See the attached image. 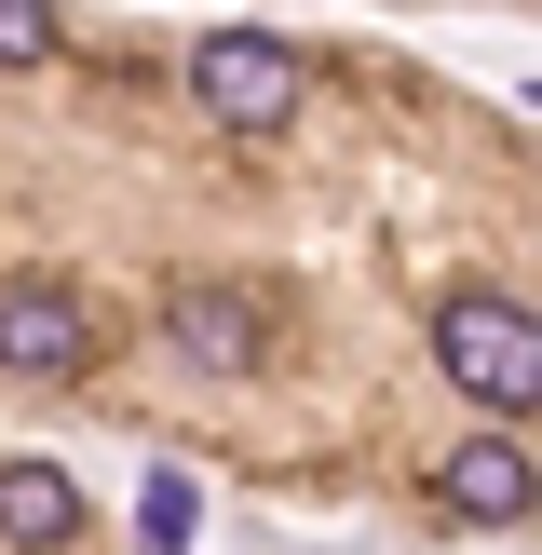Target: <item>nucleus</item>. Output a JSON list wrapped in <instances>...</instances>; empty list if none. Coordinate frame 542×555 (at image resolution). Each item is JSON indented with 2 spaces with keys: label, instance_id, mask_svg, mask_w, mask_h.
Here are the masks:
<instances>
[{
  "label": "nucleus",
  "instance_id": "2",
  "mask_svg": "<svg viewBox=\"0 0 542 555\" xmlns=\"http://www.w3.org/2000/svg\"><path fill=\"white\" fill-rule=\"evenodd\" d=\"M190 95H204V122L271 135L298 108V41H271V27H204V41H190Z\"/></svg>",
  "mask_w": 542,
  "mask_h": 555
},
{
  "label": "nucleus",
  "instance_id": "4",
  "mask_svg": "<svg viewBox=\"0 0 542 555\" xmlns=\"http://www.w3.org/2000/svg\"><path fill=\"white\" fill-rule=\"evenodd\" d=\"M81 352H95V325L68 285H0V379H68Z\"/></svg>",
  "mask_w": 542,
  "mask_h": 555
},
{
  "label": "nucleus",
  "instance_id": "5",
  "mask_svg": "<svg viewBox=\"0 0 542 555\" xmlns=\"http://www.w3.org/2000/svg\"><path fill=\"white\" fill-rule=\"evenodd\" d=\"M434 488H448V515H475V529H515V515H529V434H502V421L461 434Z\"/></svg>",
  "mask_w": 542,
  "mask_h": 555
},
{
  "label": "nucleus",
  "instance_id": "7",
  "mask_svg": "<svg viewBox=\"0 0 542 555\" xmlns=\"http://www.w3.org/2000/svg\"><path fill=\"white\" fill-rule=\"evenodd\" d=\"M27 68H54V14L41 0H0V81H27Z\"/></svg>",
  "mask_w": 542,
  "mask_h": 555
},
{
  "label": "nucleus",
  "instance_id": "1",
  "mask_svg": "<svg viewBox=\"0 0 542 555\" xmlns=\"http://www.w3.org/2000/svg\"><path fill=\"white\" fill-rule=\"evenodd\" d=\"M434 352H448V379L488 406L502 434H529V393H542V352H529V298L515 285H475L448 298V325H434Z\"/></svg>",
  "mask_w": 542,
  "mask_h": 555
},
{
  "label": "nucleus",
  "instance_id": "6",
  "mask_svg": "<svg viewBox=\"0 0 542 555\" xmlns=\"http://www.w3.org/2000/svg\"><path fill=\"white\" fill-rule=\"evenodd\" d=\"M0 555H81V488L54 461H0Z\"/></svg>",
  "mask_w": 542,
  "mask_h": 555
},
{
  "label": "nucleus",
  "instance_id": "3",
  "mask_svg": "<svg viewBox=\"0 0 542 555\" xmlns=\"http://www.w3.org/2000/svg\"><path fill=\"white\" fill-rule=\"evenodd\" d=\"M163 339H177L204 379H244L271 352V298L231 285V271H177V285H163Z\"/></svg>",
  "mask_w": 542,
  "mask_h": 555
},
{
  "label": "nucleus",
  "instance_id": "8",
  "mask_svg": "<svg viewBox=\"0 0 542 555\" xmlns=\"http://www.w3.org/2000/svg\"><path fill=\"white\" fill-rule=\"evenodd\" d=\"M190 515H204V502H190V475H150V502H136V529H150V555H177V542H190Z\"/></svg>",
  "mask_w": 542,
  "mask_h": 555
}]
</instances>
